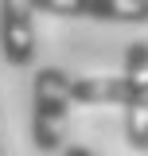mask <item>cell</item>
<instances>
[{
	"label": "cell",
	"instance_id": "1",
	"mask_svg": "<svg viewBox=\"0 0 148 156\" xmlns=\"http://www.w3.org/2000/svg\"><path fill=\"white\" fill-rule=\"evenodd\" d=\"M70 105V74L58 66H39L31 78V144L39 152L66 148Z\"/></svg>",
	"mask_w": 148,
	"mask_h": 156
},
{
	"label": "cell",
	"instance_id": "2",
	"mask_svg": "<svg viewBox=\"0 0 148 156\" xmlns=\"http://www.w3.org/2000/svg\"><path fill=\"white\" fill-rule=\"evenodd\" d=\"M125 140L148 156V39H132L125 51Z\"/></svg>",
	"mask_w": 148,
	"mask_h": 156
},
{
	"label": "cell",
	"instance_id": "3",
	"mask_svg": "<svg viewBox=\"0 0 148 156\" xmlns=\"http://www.w3.org/2000/svg\"><path fill=\"white\" fill-rule=\"evenodd\" d=\"M35 0H0V55L8 66L35 62Z\"/></svg>",
	"mask_w": 148,
	"mask_h": 156
},
{
	"label": "cell",
	"instance_id": "4",
	"mask_svg": "<svg viewBox=\"0 0 148 156\" xmlns=\"http://www.w3.org/2000/svg\"><path fill=\"white\" fill-rule=\"evenodd\" d=\"M43 16L93 23H148V0H35Z\"/></svg>",
	"mask_w": 148,
	"mask_h": 156
},
{
	"label": "cell",
	"instance_id": "5",
	"mask_svg": "<svg viewBox=\"0 0 148 156\" xmlns=\"http://www.w3.org/2000/svg\"><path fill=\"white\" fill-rule=\"evenodd\" d=\"M70 101L74 105H121L125 78L121 74H70Z\"/></svg>",
	"mask_w": 148,
	"mask_h": 156
},
{
	"label": "cell",
	"instance_id": "6",
	"mask_svg": "<svg viewBox=\"0 0 148 156\" xmlns=\"http://www.w3.org/2000/svg\"><path fill=\"white\" fill-rule=\"evenodd\" d=\"M62 156H105V152H97V148H90V144H66Z\"/></svg>",
	"mask_w": 148,
	"mask_h": 156
},
{
	"label": "cell",
	"instance_id": "7",
	"mask_svg": "<svg viewBox=\"0 0 148 156\" xmlns=\"http://www.w3.org/2000/svg\"><path fill=\"white\" fill-rule=\"evenodd\" d=\"M0 156H8V148H4V133H0Z\"/></svg>",
	"mask_w": 148,
	"mask_h": 156
}]
</instances>
